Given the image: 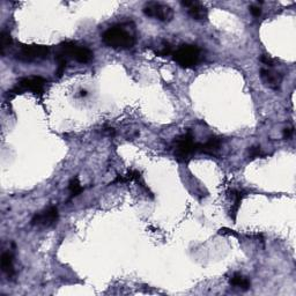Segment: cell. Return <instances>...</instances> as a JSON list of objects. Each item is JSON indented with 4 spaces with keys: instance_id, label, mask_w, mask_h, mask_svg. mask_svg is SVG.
I'll return each instance as SVG.
<instances>
[{
    "instance_id": "d6986e66",
    "label": "cell",
    "mask_w": 296,
    "mask_h": 296,
    "mask_svg": "<svg viewBox=\"0 0 296 296\" xmlns=\"http://www.w3.org/2000/svg\"><path fill=\"white\" fill-rule=\"evenodd\" d=\"M249 10H250V13L254 15L255 18H259L260 15H262V9H260L259 6L252 5V6L249 7Z\"/></svg>"
},
{
    "instance_id": "4fadbf2b",
    "label": "cell",
    "mask_w": 296,
    "mask_h": 296,
    "mask_svg": "<svg viewBox=\"0 0 296 296\" xmlns=\"http://www.w3.org/2000/svg\"><path fill=\"white\" fill-rule=\"evenodd\" d=\"M232 196L234 198V205H233L232 211H231V216H232V219L235 221L237 212H239V209L241 207V204H242V200L244 198V192H243V191H239V190H233L232 191Z\"/></svg>"
},
{
    "instance_id": "8992f818",
    "label": "cell",
    "mask_w": 296,
    "mask_h": 296,
    "mask_svg": "<svg viewBox=\"0 0 296 296\" xmlns=\"http://www.w3.org/2000/svg\"><path fill=\"white\" fill-rule=\"evenodd\" d=\"M143 14L148 18L157 19L162 22H170L174 18V11L170 6L161 3L151 2L143 6Z\"/></svg>"
},
{
    "instance_id": "30bf717a",
    "label": "cell",
    "mask_w": 296,
    "mask_h": 296,
    "mask_svg": "<svg viewBox=\"0 0 296 296\" xmlns=\"http://www.w3.org/2000/svg\"><path fill=\"white\" fill-rule=\"evenodd\" d=\"M182 6H184L188 9V14L190 15L193 20L201 21L206 20L208 17V12L206 10L205 6H202L200 3L198 2H182Z\"/></svg>"
},
{
    "instance_id": "e0dca14e",
    "label": "cell",
    "mask_w": 296,
    "mask_h": 296,
    "mask_svg": "<svg viewBox=\"0 0 296 296\" xmlns=\"http://www.w3.org/2000/svg\"><path fill=\"white\" fill-rule=\"evenodd\" d=\"M265 157V154L262 152V148L259 146H252L249 148V158L251 159H257Z\"/></svg>"
},
{
    "instance_id": "7a4b0ae2",
    "label": "cell",
    "mask_w": 296,
    "mask_h": 296,
    "mask_svg": "<svg viewBox=\"0 0 296 296\" xmlns=\"http://www.w3.org/2000/svg\"><path fill=\"white\" fill-rule=\"evenodd\" d=\"M175 145V157L178 161L185 162L197 152H199V143L194 141L193 134L191 131H188L186 133L180 135V137L175 138L174 140Z\"/></svg>"
},
{
    "instance_id": "9a60e30c",
    "label": "cell",
    "mask_w": 296,
    "mask_h": 296,
    "mask_svg": "<svg viewBox=\"0 0 296 296\" xmlns=\"http://www.w3.org/2000/svg\"><path fill=\"white\" fill-rule=\"evenodd\" d=\"M68 190H69V192H71V198L79 196V194L83 192L84 188L80 184L79 178L78 177L72 178L71 182H69V184H68Z\"/></svg>"
},
{
    "instance_id": "ac0fdd59",
    "label": "cell",
    "mask_w": 296,
    "mask_h": 296,
    "mask_svg": "<svg viewBox=\"0 0 296 296\" xmlns=\"http://www.w3.org/2000/svg\"><path fill=\"white\" fill-rule=\"evenodd\" d=\"M260 61L265 65L270 66V67L274 66V63H275V60L272 59V58L270 56H267V54H262V56H260Z\"/></svg>"
},
{
    "instance_id": "8fae6325",
    "label": "cell",
    "mask_w": 296,
    "mask_h": 296,
    "mask_svg": "<svg viewBox=\"0 0 296 296\" xmlns=\"http://www.w3.org/2000/svg\"><path fill=\"white\" fill-rule=\"evenodd\" d=\"M221 147V139L216 137H211L205 143H199V152L205 154H215Z\"/></svg>"
},
{
    "instance_id": "ba28073f",
    "label": "cell",
    "mask_w": 296,
    "mask_h": 296,
    "mask_svg": "<svg viewBox=\"0 0 296 296\" xmlns=\"http://www.w3.org/2000/svg\"><path fill=\"white\" fill-rule=\"evenodd\" d=\"M58 217H59V214H58V208L56 206H50L49 208L44 209L43 212L36 213L33 216L30 224L33 226H52L58 221Z\"/></svg>"
},
{
    "instance_id": "ffe728a7",
    "label": "cell",
    "mask_w": 296,
    "mask_h": 296,
    "mask_svg": "<svg viewBox=\"0 0 296 296\" xmlns=\"http://www.w3.org/2000/svg\"><path fill=\"white\" fill-rule=\"evenodd\" d=\"M291 134H293V128H286V130L283 131V139L290 138Z\"/></svg>"
},
{
    "instance_id": "3957f363",
    "label": "cell",
    "mask_w": 296,
    "mask_h": 296,
    "mask_svg": "<svg viewBox=\"0 0 296 296\" xmlns=\"http://www.w3.org/2000/svg\"><path fill=\"white\" fill-rule=\"evenodd\" d=\"M173 58L181 67L193 68L200 60V49L197 45L183 44L173 52Z\"/></svg>"
},
{
    "instance_id": "5b68a950",
    "label": "cell",
    "mask_w": 296,
    "mask_h": 296,
    "mask_svg": "<svg viewBox=\"0 0 296 296\" xmlns=\"http://www.w3.org/2000/svg\"><path fill=\"white\" fill-rule=\"evenodd\" d=\"M49 53L50 49L46 45H23L17 53V58L21 61L32 63V61L45 59V58H48Z\"/></svg>"
},
{
    "instance_id": "7c38bea8",
    "label": "cell",
    "mask_w": 296,
    "mask_h": 296,
    "mask_svg": "<svg viewBox=\"0 0 296 296\" xmlns=\"http://www.w3.org/2000/svg\"><path fill=\"white\" fill-rule=\"evenodd\" d=\"M2 270L9 279L13 278L15 274L14 264H13V255L11 252H4L2 255Z\"/></svg>"
},
{
    "instance_id": "277c9868",
    "label": "cell",
    "mask_w": 296,
    "mask_h": 296,
    "mask_svg": "<svg viewBox=\"0 0 296 296\" xmlns=\"http://www.w3.org/2000/svg\"><path fill=\"white\" fill-rule=\"evenodd\" d=\"M57 53L61 54L66 59H68V57H71L73 59H76L78 63L81 64L89 63L93 59V57H94V53H93L92 50L85 48V46L78 45L74 42L61 43Z\"/></svg>"
},
{
    "instance_id": "6da1fadb",
    "label": "cell",
    "mask_w": 296,
    "mask_h": 296,
    "mask_svg": "<svg viewBox=\"0 0 296 296\" xmlns=\"http://www.w3.org/2000/svg\"><path fill=\"white\" fill-rule=\"evenodd\" d=\"M102 41L109 48L127 50L134 46L135 35L124 25H117L110 27L103 33Z\"/></svg>"
},
{
    "instance_id": "52a82bcc",
    "label": "cell",
    "mask_w": 296,
    "mask_h": 296,
    "mask_svg": "<svg viewBox=\"0 0 296 296\" xmlns=\"http://www.w3.org/2000/svg\"><path fill=\"white\" fill-rule=\"evenodd\" d=\"M45 86V80L41 77H30V78H25L19 81L17 87H14L11 92H9L10 95H17L21 94L23 92H33L34 94H42L43 91H44Z\"/></svg>"
},
{
    "instance_id": "2e32d148",
    "label": "cell",
    "mask_w": 296,
    "mask_h": 296,
    "mask_svg": "<svg viewBox=\"0 0 296 296\" xmlns=\"http://www.w3.org/2000/svg\"><path fill=\"white\" fill-rule=\"evenodd\" d=\"M12 45V37L7 32H2L0 34V51L4 54L6 49H9Z\"/></svg>"
},
{
    "instance_id": "5bb4252c",
    "label": "cell",
    "mask_w": 296,
    "mask_h": 296,
    "mask_svg": "<svg viewBox=\"0 0 296 296\" xmlns=\"http://www.w3.org/2000/svg\"><path fill=\"white\" fill-rule=\"evenodd\" d=\"M229 283H231L232 286L239 287L243 290H248L251 286V283H250V281H249V279L244 278L243 275H241L239 273H235L232 276L231 280H229Z\"/></svg>"
},
{
    "instance_id": "9c48e42d",
    "label": "cell",
    "mask_w": 296,
    "mask_h": 296,
    "mask_svg": "<svg viewBox=\"0 0 296 296\" xmlns=\"http://www.w3.org/2000/svg\"><path fill=\"white\" fill-rule=\"evenodd\" d=\"M260 78H262V81L265 86H267L271 89H274V91H278L282 84V74L272 71L271 68L260 69Z\"/></svg>"
}]
</instances>
